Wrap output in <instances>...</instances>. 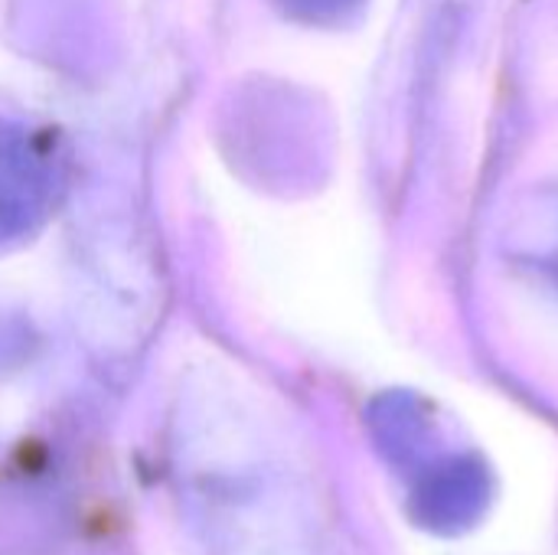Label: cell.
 I'll return each instance as SVG.
<instances>
[{
  "instance_id": "obj_1",
  "label": "cell",
  "mask_w": 558,
  "mask_h": 555,
  "mask_svg": "<svg viewBox=\"0 0 558 555\" xmlns=\"http://www.w3.org/2000/svg\"><path fill=\"white\" fill-rule=\"evenodd\" d=\"M490 481L477 458L448 455L422 468L412 514L432 533H461L487 510Z\"/></svg>"
},
{
  "instance_id": "obj_2",
  "label": "cell",
  "mask_w": 558,
  "mask_h": 555,
  "mask_svg": "<svg viewBox=\"0 0 558 555\" xmlns=\"http://www.w3.org/2000/svg\"><path fill=\"white\" fill-rule=\"evenodd\" d=\"M298 7L314 16H337V13L356 7V0H298Z\"/></svg>"
},
{
  "instance_id": "obj_3",
  "label": "cell",
  "mask_w": 558,
  "mask_h": 555,
  "mask_svg": "<svg viewBox=\"0 0 558 555\" xmlns=\"http://www.w3.org/2000/svg\"><path fill=\"white\" fill-rule=\"evenodd\" d=\"M546 268H553V272H558V252H556V255H553V258H549V265H546Z\"/></svg>"
}]
</instances>
